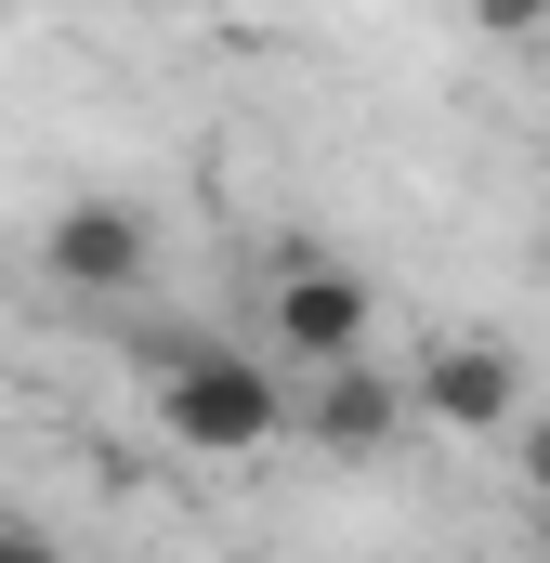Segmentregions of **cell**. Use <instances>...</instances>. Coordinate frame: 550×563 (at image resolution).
I'll return each instance as SVG.
<instances>
[{
  "mask_svg": "<svg viewBox=\"0 0 550 563\" xmlns=\"http://www.w3.org/2000/svg\"><path fill=\"white\" fill-rule=\"evenodd\" d=\"M157 432L184 459H263L288 432V380L263 354H237V341H170L157 354Z\"/></svg>",
  "mask_w": 550,
  "mask_h": 563,
  "instance_id": "1",
  "label": "cell"
},
{
  "mask_svg": "<svg viewBox=\"0 0 550 563\" xmlns=\"http://www.w3.org/2000/svg\"><path fill=\"white\" fill-rule=\"evenodd\" d=\"M263 328H275V380L301 367V380H328V367H367L381 354V288L354 276V263H315V250H288L263 288Z\"/></svg>",
  "mask_w": 550,
  "mask_h": 563,
  "instance_id": "2",
  "label": "cell"
},
{
  "mask_svg": "<svg viewBox=\"0 0 550 563\" xmlns=\"http://www.w3.org/2000/svg\"><path fill=\"white\" fill-rule=\"evenodd\" d=\"M40 276L66 288V301H132L157 276V223H144L132 197H66L40 223Z\"/></svg>",
  "mask_w": 550,
  "mask_h": 563,
  "instance_id": "3",
  "label": "cell"
},
{
  "mask_svg": "<svg viewBox=\"0 0 550 563\" xmlns=\"http://www.w3.org/2000/svg\"><path fill=\"white\" fill-rule=\"evenodd\" d=\"M407 420H432V432H512L525 420V367H512V341H432L407 367Z\"/></svg>",
  "mask_w": 550,
  "mask_h": 563,
  "instance_id": "4",
  "label": "cell"
},
{
  "mask_svg": "<svg viewBox=\"0 0 550 563\" xmlns=\"http://www.w3.org/2000/svg\"><path fill=\"white\" fill-rule=\"evenodd\" d=\"M288 432L301 445H328V459H381L394 432H407V380L367 354V367H328V380H301L288 394Z\"/></svg>",
  "mask_w": 550,
  "mask_h": 563,
  "instance_id": "5",
  "label": "cell"
},
{
  "mask_svg": "<svg viewBox=\"0 0 550 563\" xmlns=\"http://www.w3.org/2000/svg\"><path fill=\"white\" fill-rule=\"evenodd\" d=\"M0 563H66V538H53L40 511H13V498H0Z\"/></svg>",
  "mask_w": 550,
  "mask_h": 563,
  "instance_id": "6",
  "label": "cell"
},
{
  "mask_svg": "<svg viewBox=\"0 0 550 563\" xmlns=\"http://www.w3.org/2000/svg\"><path fill=\"white\" fill-rule=\"evenodd\" d=\"M512 472H525V498H550V407L512 420Z\"/></svg>",
  "mask_w": 550,
  "mask_h": 563,
  "instance_id": "7",
  "label": "cell"
},
{
  "mask_svg": "<svg viewBox=\"0 0 550 563\" xmlns=\"http://www.w3.org/2000/svg\"><path fill=\"white\" fill-rule=\"evenodd\" d=\"M512 563H550V551H512Z\"/></svg>",
  "mask_w": 550,
  "mask_h": 563,
  "instance_id": "8",
  "label": "cell"
}]
</instances>
